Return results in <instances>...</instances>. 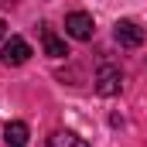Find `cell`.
<instances>
[{
	"label": "cell",
	"instance_id": "cell-2",
	"mask_svg": "<svg viewBox=\"0 0 147 147\" xmlns=\"http://www.w3.org/2000/svg\"><path fill=\"white\" fill-rule=\"evenodd\" d=\"M28 58H31V45H28L24 38H17V34L10 38V41L3 45V51H0V62H3V65H24Z\"/></svg>",
	"mask_w": 147,
	"mask_h": 147
},
{
	"label": "cell",
	"instance_id": "cell-7",
	"mask_svg": "<svg viewBox=\"0 0 147 147\" xmlns=\"http://www.w3.org/2000/svg\"><path fill=\"white\" fill-rule=\"evenodd\" d=\"M48 147H89L79 134H72V130H55L51 137H48Z\"/></svg>",
	"mask_w": 147,
	"mask_h": 147
},
{
	"label": "cell",
	"instance_id": "cell-6",
	"mask_svg": "<svg viewBox=\"0 0 147 147\" xmlns=\"http://www.w3.org/2000/svg\"><path fill=\"white\" fill-rule=\"evenodd\" d=\"M41 45H45V55H51V58H65V55H69L65 41L55 34L51 28H41Z\"/></svg>",
	"mask_w": 147,
	"mask_h": 147
},
{
	"label": "cell",
	"instance_id": "cell-3",
	"mask_svg": "<svg viewBox=\"0 0 147 147\" xmlns=\"http://www.w3.org/2000/svg\"><path fill=\"white\" fill-rule=\"evenodd\" d=\"M120 86H123V75H120V69L103 65V69L96 72V92H99V96H116V92H120Z\"/></svg>",
	"mask_w": 147,
	"mask_h": 147
},
{
	"label": "cell",
	"instance_id": "cell-8",
	"mask_svg": "<svg viewBox=\"0 0 147 147\" xmlns=\"http://www.w3.org/2000/svg\"><path fill=\"white\" fill-rule=\"evenodd\" d=\"M3 34H7V24H3V17H0V41H3Z\"/></svg>",
	"mask_w": 147,
	"mask_h": 147
},
{
	"label": "cell",
	"instance_id": "cell-5",
	"mask_svg": "<svg viewBox=\"0 0 147 147\" xmlns=\"http://www.w3.org/2000/svg\"><path fill=\"white\" fill-rule=\"evenodd\" d=\"M28 137H31V130H28V123H21V120L7 123V130H3V144L7 147H28Z\"/></svg>",
	"mask_w": 147,
	"mask_h": 147
},
{
	"label": "cell",
	"instance_id": "cell-1",
	"mask_svg": "<svg viewBox=\"0 0 147 147\" xmlns=\"http://www.w3.org/2000/svg\"><path fill=\"white\" fill-rule=\"evenodd\" d=\"M65 34L75 38V41H89V38L96 34V21H92L86 10H72V14L65 17Z\"/></svg>",
	"mask_w": 147,
	"mask_h": 147
},
{
	"label": "cell",
	"instance_id": "cell-4",
	"mask_svg": "<svg viewBox=\"0 0 147 147\" xmlns=\"http://www.w3.org/2000/svg\"><path fill=\"white\" fill-rule=\"evenodd\" d=\"M116 41L123 45V48H137V45H144V28L137 24V21H116Z\"/></svg>",
	"mask_w": 147,
	"mask_h": 147
}]
</instances>
